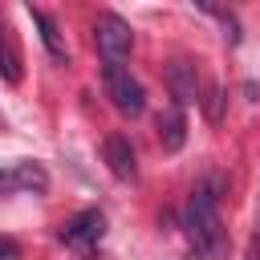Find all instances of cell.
Returning a JSON list of instances; mask_svg holds the SVG:
<instances>
[{"label":"cell","instance_id":"7a4b0ae2","mask_svg":"<svg viewBox=\"0 0 260 260\" xmlns=\"http://www.w3.org/2000/svg\"><path fill=\"white\" fill-rule=\"evenodd\" d=\"M102 89H106V98L114 102L118 114L138 118V114L146 110V89H142V81H138L122 61H106V65H102Z\"/></svg>","mask_w":260,"mask_h":260},{"label":"cell","instance_id":"3957f363","mask_svg":"<svg viewBox=\"0 0 260 260\" xmlns=\"http://www.w3.org/2000/svg\"><path fill=\"white\" fill-rule=\"evenodd\" d=\"M102 236H106V215H102L98 207H85V211L69 215V219L57 228V240H61L65 248H77V252L98 248V244H102Z\"/></svg>","mask_w":260,"mask_h":260},{"label":"cell","instance_id":"5b68a950","mask_svg":"<svg viewBox=\"0 0 260 260\" xmlns=\"http://www.w3.org/2000/svg\"><path fill=\"white\" fill-rule=\"evenodd\" d=\"M167 89H171V98H175V106H179V110H183V106H191V102H199L195 65H191V61H171V65H167Z\"/></svg>","mask_w":260,"mask_h":260},{"label":"cell","instance_id":"9c48e42d","mask_svg":"<svg viewBox=\"0 0 260 260\" xmlns=\"http://www.w3.org/2000/svg\"><path fill=\"white\" fill-rule=\"evenodd\" d=\"M28 16H32V24L41 28V41H45V49H49V57H57V61H65V41H61V32H57V24L41 12V8H28Z\"/></svg>","mask_w":260,"mask_h":260},{"label":"cell","instance_id":"52a82bcc","mask_svg":"<svg viewBox=\"0 0 260 260\" xmlns=\"http://www.w3.org/2000/svg\"><path fill=\"white\" fill-rule=\"evenodd\" d=\"M154 130H158V142H162V150H167V154L183 150V142H187V118H183V110H179L175 102H171L167 110H158Z\"/></svg>","mask_w":260,"mask_h":260},{"label":"cell","instance_id":"30bf717a","mask_svg":"<svg viewBox=\"0 0 260 260\" xmlns=\"http://www.w3.org/2000/svg\"><path fill=\"white\" fill-rule=\"evenodd\" d=\"M0 73H4V81H20V53H16V45L8 41L4 20H0Z\"/></svg>","mask_w":260,"mask_h":260},{"label":"cell","instance_id":"8fae6325","mask_svg":"<svg viewBox=\"0 0 260 260\" xmlns=\"http://www.w3.org/2000/svg\"><path fill=\"white\" fill-rule=\"evenodd\" d=\"M199 102H203L207 122H219V118H223V89H219V85H211V89H207V98H199Z\"/></svg>","mask_w":260,"mask_h":260},{"label":"cell","instance_id":"4fadbf2b","mask_svg":"<svg viewBox=\"0 0 260 260\" xmlns=\"http://www.w3.org/2000/svg\"><path fill=\"white\" fill-rule=\"evenodd\" d=\"M248 260H260V240H256V244L248 248Z\"/></svg>","mask_w":260,"mask_h":260},{"label":"cell","instance_id":"6da1fadb","mask_svg":"<svg viewBox=\"0 0 260 260\" xmlns=\"http://www.w3.org/2000/svg\"><path fill=\"white\" fill-rule=\"evenodd\" d=\"M183 228H187L191 248L203 260H219L223 256V223H219V211H215V195L207 187H195L191 191L187 211H183Z\"/></svg>","mask_w":260,"mask_h":260},{"label":"cell","instance_id":"277c9868","mask_svg":"<svg viewBox=\"0 0 260 260\" xmlns=\"http://www.w3.org/2000/svg\"><path fill=\"white\" fill-rule=\"evenodd\" d=\"M93 45H98V53L106 61H122L134 49V32H130V24L118 12H102L93 20Z\"/></svg>","mask_w":260,"mask_h":260},{"label":"cell","instance_id":"ba28073f","mask_svg":"<svg viewBox=\"0 0 260 260\" xmlns=\"http://www.w3.org/2000/svg\"><path fill=\"white\" fill-rule=\"evenodd\" d=\"M49 187V175L37 167V162H16V167H8V171H0V195L4 191H45Z\"/></svg>","mask_w":260,"mask_h":260},{"label":"cell","instance_id":"7c38bea8","mask_svg":"<svg viewBox=\"0 0 260 260\" xmlns=\"http://www.w3.org/2000/svg\"><path fill=\"white\" fill-rule=\"evenodd\" d=\"M0 260H20V244L12 236H0Z\"/></svg>","mask_w":260,"mask_h":260},{"label":"cell","instance_id":"8992f818","mask_svg":"<svg viewBox=\"0 0 260 260\" xmlns=\"http://www.w3.org/2000/svg\"><path fill=\"white\" fill-rule=\"evenodd\" d=\"M102 158H106V167H110L118 179H134V175H138V158H134V146H130L126 134H110V138L102 142Z\"/></svg>","mask_w":260,"mask_h":260}]
</instances>
